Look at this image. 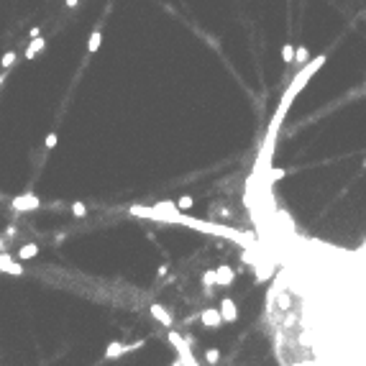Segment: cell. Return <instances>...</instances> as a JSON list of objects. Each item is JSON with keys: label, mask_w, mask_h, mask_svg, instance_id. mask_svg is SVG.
I'll list each match as a JSON object with an SVG mask.
<instances>
[{"label": "cell", "mask_w": 366, "mask_h": 366, "mask_svg": "<svg viewBox=\"0 0 366 366\" xmlns=\"http://www.w3.org/2000/svg\"><path fill=\"white\" fill-rule=\"evenodd\" d=\"M205 361H208V364H218L220 361V351H218V348H208V351H205Z\"/></svg>", "instance_id": "18"}, {"label": "cell", "mask_w": 366, "mask_h": 366, "mask_svg": "<svg viewBox=\"0 0 366 366\" xmlns=\"http://www.w3.org/2000/svg\"><path fill=\"white\" fill-rule=\"evenodd\" d=\"M11 208L15 213H33V210L41 208V200L33 192H23V195H15V198L11 200Z\"/></svg>", "instance_id": "3"}, {"label": "cell", "mask_w": 366, "mask_h": 366, "mask_svg": "<svg viewBox=\"0 0 366 366\" xmlns=\"http://www.w3.org/2000/svg\"><path fill=\"white\" fill-rule=\"evenodd\" d=\"M0 200H3V192H0Z\"/></svg>", "instance_id": "25"}, {"label": "cell", "mask_w": 366, "mask_h": 366, "mask_svg": "<svg viewBox=\"0 0 366 366\" xmlns=\"http://www.w3.org/2000/svg\"><path fill=\"white\" fill-rule=\"evenodd\" d=\"M325 61H328V57H325V54H318V57L312 59V61L307 59L305 64L300 67V72L294 75L292 85L287 87V92H284L282 103H279V108H282V110H290V103H292V100H294V97H297L300 92H302V87H305V85L310 82V79H312V77H315V75L320 72V67H323Z\"/></svg>", "instance_id": "1"}, {"label": "cell", "mask_w": 366, "mask_h": 366, "mask_svg": "<svg viewBox=\"0 0 366 366\" xmlns=\"http://www.w3.org/2000/svg\"><path fill=\"white\" fill-rule=\"evenodd\" d=\"M57 141H59V136H57L54 131H51V133H46V136H44V146H46V149H54Z\"/></svg>", "instance_id": "19"}, {"label": "cell", "mask_w": 366, "mask_h": 366, "mask_svg": "<svg viewBox=\"0 0 366 366\" xmlns=\"http://www.w3.org/2000/svg\"><path fill=\"white\" fill-rule=\"evenodd\" d=\"M220 318H223V323H233V320H238V307H236V302L230 300V297H226L220 302Z\"/></svg>", "instance_id": "5"}, {"label": "cell", "mask_w": 366, "mask_h": 366, "mask_svg": "<svg viewBox=\"0 0 366 366\" xmlns=\"http://www.w3.org/2000/svg\"><path fill=\"white\" fill-rule=\"evenodd\" d=\"M29 36H31V39H33V36H41V29H39V26H31Z\"/></svg>", "instance_id": "20"}, {"label": "cell", "mask_w": 366, "mask_h": 366, "mask_svg": "<svg viewBox=\"0 0 366 366\" xmlns=\"http://www.w3.org/2000/svg\"><path fill=\"white\" fill-rule=\"evenodd\" d=\"M64 5L69 8V11H75V8L79 5V0H64Z\"/></svg>", "instance_id": "21"}, {"label": "cell", "mask_w": 366, "mask_h": 366, "mask_svg": "<svg viewBox=\"0 0 366 366\" xmlns=\"http://www.w3.org/2000/svg\"><path fill=\"white\" fill-rule=\"evenodd\" d=\"M169 343L174 346V351H177V359L182 361V366H200L198 359H195V353H192V348L190 343L184 341V338L180 333H174V330H169Z\"/></svg>", "instance_id": "2"}, {"label": "cell", "mask_w": 366, "mask_h": 366, "mask_svg": "<svg viewBox=\"0 0 366 366\" xmlns=\"http://www.w3.org/2000/svg\"><path fill=\"white\" fill-rule=\"evenodd\" d=\"M233 279H236V272L230 269L228 264H223V266H218V269H215V284H218V287H228Z\"/></svg>", "instance_id": "7"}, {"label": "cell", "mask_w": 366, "mask_h": 366, "mask_svg": "<svg viewBox=\"0 0 366 366\" xmlns=\"http://www.w3.org/2000/svg\"><path fill=\"white\" fill-rule=\"evenodd\" d=\"M5 77H8V69H3V72H0V85L5 82Z\"/></svg>", "instance_id": "23"}, {"label": "cell", "mask_w": 366, "mask_h": 366, "mask_svg": "<svg viewBox=\"0 0 366 366\" xmlns=\"http://www.w3.org/2000/svg\"><path fill=\"white\" fill-rule=\"evenodd\" d=\"M282 59L287 61V64H292V61H294V46H292V44H284V46H282Z\"/></svg>", "instance_id": "17"}, {"label": "cell", "mask_w": 366, "mask_h": 366, "mask_svg": "<svg viewBox=\"0 0 366 366\" xmlns=\"http://www.w3.org/2000/svg\"><path fill=\"white\" fill-rule=\"evenodd\" d=\"M200 320H202V325H205V328H218V325L223 323L220 312H218V310H213V307L202 310V312H200Z\"/></svg>", "instance_id": "8"}, {"label": "cell", "mask_w": 366, "mask_h": 366, "mask_svg": "<svg viewBox=\"0 0 366 366\" xmlns=\"http://www.w3.org/2000/svg\"><path fill=\"white\" fill-rule=\"evenodd\" d=\"M172 366H182V361H180V359H177V361H174V364H172Z\"/></svg>", "instance_id": "24"}, {"label": "cell", "mask_w": 366, "mask_h": 366, "mask_svg": "<svg viewBox=\"0 0 366 366\" xmlns=\"http://www.w3.org/2000/svg\"><path fill=\"white\" fill-rule=\"evenodd\" d=\"M15 59H18V54H15L13 49H11V51H5V54L0 57V67H3V69H11V67L15 64Z\"/></svg>", "instance_id": "13"}, {"label": "cell", "mask_w": 366, "mask_h": 366, "mask_svg": "<svg viewBox=\"0 0 366 366\" xmlns=\"http://www.w3.org/2000/svg\"><path fill=\"white\" fill-rule=\"evenodd\" d=\"M44 49H46V39H44V36H33L31 44H29V49H26V59H33Z\"/></svg>", "instance_id": "9"}, {"label": "cell", "mask_w": 366, "mask_h": 366, "mask_svg": "<svg viewBox=\"0 0 366 366\" xmlns=\"http://www.w3.org/2000/svg\"><path fill=\"white\" fill-rule=\"evenodd\" d=\"M282 177H284V169H276V172H272V182L274 180H282Z\"/></svg>", "instance_id": "22"}, {"label": "cell", "mask_w": 366, "mask_h": 366, "mask_svg": "<svg viewBox=\"0 0 366 366\" xmlns=\"http://www.w3.org/2000/svg\"><path fill=\"white\" fill-rule=\"evenodd\" d=\"M202 284H205V294H213V287H215V269H208L202 274Z\"/></svg>", "instance_id": "12"}, {"label": "cell", "mask_w": 366, "mask_h": 366, "mask_svg": "<svg viewBox=\"0 0 366 366\" xmlns=\"http://www.w3.org/2000/svg\"><path fill=\"white\" fill-rule=\"evenodd\" d=\"M307 59H310L307 46H297V49H294V61H297V64H305Z\"/></svg>", "instance_id": "15"}, {"label": "cell", "mask_w": 366, "mask_h": 366, "mask_svg": "<svg viewBox=\"0 0 366 366\" xmlns=\"http://www.w3.org/2000/svg\"><path fill=\"white\" fill-rule=\"evenodd\" d=\"M149 315L156 320V323H162L164 328H169L172 325V312H167V307H162V305H149Z\"/></svg>", "instance_id": "6"}, {"label": "cell", "mask_w": 366, "mask_h": 366, "mask_svg": "<svg viewBox=\"0 0 366 366\" xmlns=\"http://www.w3.org/2000/svg\"><path fill=\"white\" fill-rule=\"evenodd\" d=\"M144 346V341H136L133 346H126V343H121V341H113L105 346V359H118V356L123 353H131V351H136V348Z\"/></svg>", "instance_id": "4"}, {"label": "cell", "mask_w": 366, "mask_h": 366, "mask_svg": "<svg viewBox=\"0 0 366 366\" xmlns=\"http://www.w3.org/2000/svg\"><path fill=\"white\" fill-rule=\"evenodd\" d=\"M100 44H103V31L95 29L90 33V39H87V54H95V51L100 49Z\"/></svg>", "instance_id": "11"}, {"label": "cell", "mask_w": 366, "mask_h": 366, "mask_svg": "<svg viewBox=\"0 0 366 366\" xmlns=\"http://www.w3.org/2000/svg\"><path fill=\"white\" fill-rule=\"evenodd\" d=\"M72 215H75V218H85V215H87V205L79 202V200L72 202Z\"/></svg>", "instance_id": "16"}, {"label": "cell", "mask_w": 366, "mask_h": 366, "mask_svg": "<svg viewBox=\"0 0 366 366\" xmlns=\"http://www.w3.org/2000/svg\"><path fill=\"white\" fill-rule=\"evenodd\" d=\"M192 205H195V198H192V195H182V198L177 200V210L184 213V210H190Z\"/></svg>", "instance_id": "14"}, {"label": "cell", "mask_w": 366, "mask_h": 366, "mask_svg": "<svg viewBox=\"0 0 366 366\" xmlns=\"http://www.w3.org/2000/svg\"><path fill=\"white\" fill-rule=\"evenodd\" d=\"M39 256V244H23L18 248V254L15 259H21V261H29V259H36Z\"/></svg>", "instance_id": "10"}]
</instances>
